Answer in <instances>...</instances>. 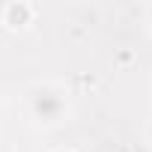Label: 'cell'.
Listing matches in <instances>:
<instances>
[{
  "label": "cell",
  "instance_id": "cell-1",
  "mask_svg": "<svg viewBox=\"0 0 152 152\" xmlns=\"http://www.w3.org/2000/svg\"><path fill=\"white\" fill-rule=\"evenodd\" d=\"M27 113L42 128H57L72 113L69 90L57 81H39L27 90Z\"/></svg>",
  "mask_w": 152,
  "mask_h": 152
},
{
  "label": "cell",
  "instance_id": "cell-2",
  "mask_svg": "<svg viewBox=\"0 0 152 152\" xmlns=\"http://www.w3.org/2000/svg\"><path fill=\"white\" fill-rule=\"evenodd\" d=\"M33 15H36V9H33L30 3H6L3 9H0V21H3L9 30L27 27V24L33 21Z\"/></svg>",
  "mask_w": 152,
  "mask_h": 152
},
{
  "label": "cell",
  "instance_id": "cell-3",
  "mask_svg": "<svg viewBox=\"0 0 152 152\" xmlns=\"http://www.w3.org/2000/svg\"><path fill=\"white\" fill-rule=\"evenodd\" d=\"M146 137H149V143H152V122H149V128H146Z\"/></svg>",
  "mask_w": 152,
  "mask_h": 152
},
{
  "label": "cell",
  "instance_id": "cell-4",
  "mask_svg": "<svg viewBox=\"0 0 152 152\" xmlns=\"http://www.w3.org/2000/svg\"><path fill=\"white\" fill-rule=\"evenodd\" d=\"M146 18H149V24H152V6H149V9H146Z\"/></svg>",
  "mask_w": 152,
  "mask_h": 152
},
{
  "label": "cell",
  "instance_id": "cell-5",
  "mask_svg": "<svg viewBox=\"0 0 152 152\" xmlns=\"http://www.w3.org/2000/svg\"><path fill=\"white\" fill-rule=\"evenodd\" d=\"M54 152H72V149H54Z\"/></svg>",
  "mask_w": 152,
  "mask_h": 152
}]
</instances>
